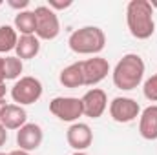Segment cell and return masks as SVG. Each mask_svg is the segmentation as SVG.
<instances>
[{"instance_id":"6","label":"cell","mask_w":157,"mask_h":155,"mask_svg":"<svg viewBox=\"0 0 157 155\" xmlns=\"http://www.w3.org/2000/svg\"><path fill=\"white\" fill-rule=\"evenodd\" d=\"M49 112L64 122H78V117L84 115L78 97H55L49 102Z\"/></svg>"},{"instance_id":"19","label":"cell","mask_w":157,"mask_h":155,"mask_svg":"<svg viewBox=\"0 0 157 155\" xmlns=\"http://www.w3.org/2000/svg\"><path fill=\"white\" fill-rule=\"evenodd\" d=\"M143 93H144V97H146L150 102H157V73L144 80Z\"/></svg>"},{"instance_id":"8","label":"cell","mask_w":157,"mask_h":155,"mask_svg":"<svg viewBox=\"0 0 157 155\" xmlns=\"http://www.w3.org/2000/svg\"><path fill=\"white\" fill-rule=\"evenodd\" d=\"M82 66V75H84V86H97L102 82L110 73V64L102 57H91L86 60H80Z\"/></svg>"},{"instance_id":"21","label":"cell","mask_w":157,"mask_h":155,"mask_svg":"<svg viewBox=\"0 0 157 155\" xmlns=\"http://www.w3.org/2000/svg\"><path fill=\"white\" fill-rule=\"evenodd\" d=\"M7 6L13 9H18L20 13V11H26V7L29 6V0H7Z\"/></svg>"},{"instance_id":"13","label":"cell","mask_w":157,"mask_h":155,"mask_svg":"<svg viewBox=\"0 0 157 155\" xmlns=\"http://www.w3.org/2000/svg\"><path fill=\"white\" fill-rule=\"evenodd\" d=\"M0 122L6 130H20L24 124H28V113L24 106L18 104H7L4 113L0 117Z\"/></svg>"},{"instance_id":"7","label":"cell","mask_w":157,"mask_h":155,"mask_svg":"<svg viewBox=\"0 0 157 155\" xmlns=\"http://www.w3.org/2000/svg\"><path fill=\"white\" fill-rule=\"evenodd\" d=\"M110 115L115 122L126 124L141 115V106L137 100H133L130 97H115L110 102Z\"/></svg>"},{"instance_id":"9","label":"cell","mask_w":157,"mask_h":155,"mask_svg":"<svg viewBox=\"0 0 157 155\" xmlns=\"http://www.w3.org/2000/svg\"><path fill=\"white\" fill-rule=\"evenodd\" d=\"M80 100H82L84 115L90 117V119H99L108 108V95H106L104 89H99V88L88 89L80 97Z\"/></svg>"},{"instance_id":"20","label":"cell","mask_w":157,"mask_h":155,"mask_svg":"<svg viewBox=\"0 0 157 155\" xmlns=\"http://www.w3.org/2000/svg\"><path fill=\"white\" fill-rule=\"evenodd\" d=\"M71 4H73L71 0H64V2H62V0H49V2H48V7H51V9L57 13V11H60V9L71 7Z\"/></svg>"},{"instance_id":"11","label":"cell","mask_w":157,"mask_h":155,"mask_svg":"<svg viewBox=\"0 0 157 155\" xmlns=\"http://www.w3.org/2000/svg\"><path fill=\"white\" fill-rule=\"evenodd\" d=\"M42 139H44V131L35 122H28L17 131V146L18 150L24 152H35L42 144Z\"/></svg>"},{"instance_id":"12","label":"cell","mask_w":157,"mask_h":155,"mask_svg":"<svg viewBox=\"0 0 157 155\" xmlns=\"http://www.w3.org/2000/svg\"><path fill=\"white\" fill-rule=\"evenodd\" d=\"M139 133L146 141L157 139V106L152 104L144 108L139 115Z\"/></svg>"},{"instance_id":"29","label":"cell","mask_w":157,"mask_h":155,"mask_svg":"<svg viewBox=\"0 0 157 155\" xmlns=\"http://www.w3.org/2000/svg\"><path fill=\"white\" fill-rule=\"evenodd\" d=\"M0 155H9V153H4V152H0Z\"/></svg>"},{"instance_id":"24","label":"cell","mask_w":157,"mask_h":155,"mask_svg":"<svg viewBox=\"0 0 157 155\" xmlns=\"http://www.w3.org/2000/svg\"><path fill=\"white\" fill-rule=\"evenodd\" d=\"M6 93H7V88H6V82L0 84V99H6Z\"/></svg>"},{"instance_id":"10","label":"cell","mask_w":157,"mask_h":155,"mask_svg":"<svg viewBox=\"0 0 157 155\" xmlns=\"http://www.w3.org/2000/svg\"><path fill=\"white\" fill-rule=\"evenodd\" d=\"M66 141L75 152H84L93 142V131L86 122H73L66 131Z\"/></svg>"},{"instance_id":"30","label":"cell","mask_w":157,"mask_h":155,"mask_svg":"<svg viewBox=\"0 0 157 155\" xmlns=\"http://www.w3.org/2000/svg\"><path fill=\"white\" fill-rule=\"evenodd\" d=\"M2 4H4V2H2V0H0V6H2Z\"/></svg>"},{"instance_id":"25","label":"cell","mask_w":157,"mask_h":155,"mask_svg":"<svg viewBox=\"0 0 157 155\" xmlns=\"http://www.w3.org/2000/svg\"><path fill=\"white\" fill-rule=\"evenodd\" d=\"M7 108V102H6V99H0V117L4 113V110Z\"/></svg>"},{"instance_id":"23","label":"cell","mask_w":157,"mask_h":155,"mask_svg":"<svg viewBox=\"0 0 157 155\" xmlns=\"http://www.w3.org/2000/svg\"><path fill=\"white\" fill-rule=\"evenodd\" d=\"M6 82V75H4V57H0V84Z\"/></svg>"},{"instance_id":"18","label":"cell","mask_w":157,"mask_h":155,"mask_svg":"<svg viewBox=\"0 0 157 155\" xmlns=\"http://www.w3.org/2000/svg\"><path fill=\"white\" fill-rule=\"evenodd\" d=\"M24 71V64L18 57H6L4 59V75L6 80H17Z\"/></svg>"},{"instance_id":"28","label":"cell","mask_w":157,"mask_h":155,"mask_svg":"<svg viewBox=\"0 0 157 155\" xmlns=\"http://www.w3.org/2000/svg\"><path fill=\"white\" fill-rule=\"evenodd\" d=\"M71 155H88L86 152H75V153H71Z\"/></svg>"},{"instance_id":"3","label":"cell","mask_w":157,"mask_h":155,"mask_svg":"<svg viewBox=\"0 0 157 155\" xmlns=\"http://www.w3.org/2000/svg\"><path fill=\"white\" fill-rule=\"evenodd\" d=\"M68 46L77 55H97L106 46V35L97 26H84L70 35Z\"/></svg>"},{"instance_id":"2","label":"cell","mask_w":157,"mask_h":155,"mask_svg":"<svg viewBox=\"0 0 157 155\" xmlns=\"http://www.w3.org/2000/svg\"><path fill=\"white\" fill-rule=\"evenodd\" d=\"M144 60L137 55V53H128L124 55L113 68V84L115 88L122 89V91H130V89H135L143 78H144Z\"/></svg>"},{"instance_id":"15","label":"cell","mask_w":157,"mask_h":155,"mask_svg":"<svg viewBox=\"0 0 157 155\" xmlns=\"http://www.w3.org/2000/svg\"><path fill=\"white\" fill-rule=\"evenodd\" d=\"M59 82L64 88H80V86H84V75H82L80 62H73V64L66 66L59 75Z\"/></svg>"},{"instance_id":"22","label":"cell","mask_w":157,"mask_h":155,"mask_svg":"<svg viewBox=\"0 0 157 155\" xmlns=\"http://www.w3.org/2000/svg\"><path fill=\"white\" fill-rule=\"evenodd\" d=\"M6 141H7V130L2 126V122H0V148L6 144Z\"/></svg>"},{"instance_id":"1","label":"cell","mask_w":157,"mask_h":155,"mask_svg":"<svg viewBox=\"0 0 157 155\" xmlns=\"http://www.w3.org/2000/svg\"><path fill=\"white\" fill-rule=\"evenodd\" d=\"M126 24L132 33V37L137 40L150 39L155 31V20H154V7L150 6V0H132L126 6Z\"/></svg>"},{"instance_id":"4","label":"cell","mask_w":157,"mask_h":155,"mask_svg":"<svg viewBox=\"0 0 157 155\" xmlns=\"http://www.w3.org/2000/svg\"><path fill=\"white\" fill-rule=\"evenodd\" d=\"M42 97V82L35 77H20L11 88V99L18 106L35 104Z\"/></svg>"},{"instance_id":"17","label":"cell","mask_w":157,"mask_h":155,"mask_svg":"<svg viewBox=\"0 0 157 155\" xmlns=\"http://www.w3.org/2000/svg\"><path fill=\"white\" fill-rule=\"evenodd\" d=\"M18 33L13 26H0V53H9L17 47Z\"/></svg>"},{"instance_id":"26","label":"cell","mask_w":157,"mask_h":155,"mask_svg":"<svg viewBox=\"0 0 157 155\" xmlns=\"http://www.w3.org/2000/svg\"><path fill=\"white\" fill-rule=\"evenodd\" d=\"M9 155H29V152H24V150H13V152H9Z\"/></svg>"},{"instance_id":"16","label":"cell","mask_w":157,"mask_h":155,"mask_svg":"<svg viewBox=\"0 0 157 155\" xmlns=\"http://www.w3.org/2000/svg\"><path fill=\"white\" fill-rule=\"evenodd\" d=\"M17 33L20 35H35V29H37V20H35V13L33 11H20L17 13L15 17V22H13Z\"/></svg>"},{"instance_id":"14","label":"cell","mask_w":157,"mask_h":155,"mask_svg":"<svg viewBox=\"0 0 157 155\" xmlns=\"http://www.w3.org/2000/svg\"><path fill=\"white\" fill-rule=\"evenodd\" d=\"M15 51H17V57L20 60L35 59L40 51V40L37 39V35H20Z\"/></svg>"},{"instance_id":"5","label":"cell","mask_w":157,"mask_h":155,"mask_svg":"<svg viewBox=\"0 0 157 155\" xmlns=\"http://www.w3.org/2000/svg\"><path fill=\"white\" fill-rule=\"evenodd\" d=\"M35 13V20H37V29L35 35L39 40H53L59 37L60 33V22L57 13L48 7V6H39L33 9Z\"/></svg>"},{"instance_id":"27","label":"cell","mask_w":157,"mask_h":155,"mask_svg":"<svg viewBox=\"0 0 157 155\" xmlns=\"http://www.w3.org/2000/svg\"><path fill=\"white\" fill-rule=\"evenodd\" d=\"M150 6H152V7L155 9V7H157V0H152V2H150Z\"/></svg>"}]
</instances>
